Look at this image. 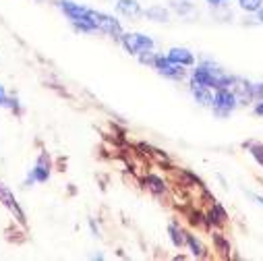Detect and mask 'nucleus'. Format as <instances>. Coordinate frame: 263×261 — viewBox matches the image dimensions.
I'll use <instances>...</instances> for the list:
<instances>
[{"instance_id": "nucleus-3", "label": "nucleus", "mask_w": 263, "mask_h": 261, "mask_svg": "<svg viewBox=\"0 0 263 261\" xmlns=\"http://www.w3.org/2000/svg\"><path fill=\"white\" fill-rule=\"evenodd\" d=\"M120 42H122V46L128 54L141 56V54L154 50V40L149 35H143V33H122Z\"/></svg>"}, {"instance_id": "nucleus-20", "label": "nucleus", "mask_w": 263, "mask_h": 261, "mask_svg": "<svg viewBox=\"0 0 263 261\" xmlns=\"http://www.w3.org/2000/svg\"><path fill=\"white\" fill-rule=\"evenodd\" d=\"M208 5H212V7H224V5H228L230 0H205Z\"/></svg>"}, {"instance_id": "nucleus-16", "label": "nucleus", "mask_w": 263, "mask_h": 261, "mask_svg": "<svg viewBox=\"0 0 263 261\" xmlns=\"http://www.w3.org/2000/svg\"><path fill=\"white\" fill-rule=\"evenodd\" d=\"M0 106H7V108H11V110H17V108H19L17 100L9 98V96H7V89H5L3 85H0Z\"/></svg>"}, {"instance_id": "nucleus-22", "label": "nucleus", "mask_w": 263, "mask_h": 261, "mask_svg": "<svg viewBox=\"0 0 263 261\" xmlns=\"http://www.w3.org/2000/svg\"><path fill=\"white\" fill-rule=\"evenodd\" d=\"M257 21H259V23H263V5H261V9L257 11Z\"/></svg>"}, {"instance_id": "nucleus-17", "label": "nucleus", "mask_w": 263, "mask_h": 261, "mask_svg": "<svg viewBox=\"0 0 263 261\" xmlns=\"http://www.w3.org/2000/svg\"><path fill=\"white\" fill-rule=\"evenodd\" d=\"M249 150H251V156L257 160V164L263 166V143H249Z\"/></svg>"}, {"instance_id": "nucleus-12", "label": "nucleus", "mask_w": 263, "mask_h": 261, "mask_svg": "<svg viewBox=\"0 0 263 261\" xmlns=\"http://www.w3.org/2000/svg\"><path fill=\"white\" fill-rule=\"evenodd\" d=\"M145 17L152 19V21H156V23H166L168 21V11L164 7H160V5H156V7H149L145 11Z\"/></svg>"}, {"instance_id": "nucleus-15", "label": "nucleus", "mask_w": 263, "mask_h": 261, "mask_svg": "<svg viewBox=\"0 0 263 261\" xmlns=\"http://www.w3.org/2000/svg\"><path fill=\"white\" fill-rule=\"evenodd\" d=\"M263 5V0H238V7L247 13H257Z\"/></svg>"}, {"instance_id": "nucleus-18", "label": "nucleus", "mask_w": 263, "mask_h": 261, "mask_svg": "<svg viewBox=\"0 0 263 261\" xmlns=\"http://www.w3.org/2000/svg\"><path fill=\"white\" fill-rule=\"evenodd\" d=\"M170 238H172V243H174V247H182L184 245V236H182V232L174 226V224H170Z\"/></svg>"}, {"instance_id": "nucleus-2", "label": "nucleus", "mask_w": 263, "mask_h": 261, "mask_svg": "<svg viewBox=\"0 0 263 261\" xmlns=\"http://www.w3.org/2000/svg\"><path fill=\"white\" fill-rule=\"evenodd\" d=\"M60 9L62 13L67 15L71 19V23L79 29V31H96V21H93V11L87 9V7H81L77 3H73V0H60Z\"/></svg>"}, {"instance_id": "nucleus-5", "label": "nucleus", "mask_w": 263, "mask_h": 261, "mask_svg": "<svg viewBox=\"0 0 263 261\" xmlns=\"http://www.w3.org/2000/svg\"><path fill=\"white\" fill-rule=\"evenodd\" d=\"M93 21H96V27H98L100 31H104V33H108V35L120 40V35H122V27H120L118 19H114V17H110V15H106V13L93 11Z\"/></svg>"}, {"instance_id": "nucleus-19", "label": "nucleus", "mask_w": 263, "mask_h": 261, "mask_svg": "<svg viewBox=\"0 0 263 261\" xmlns=\"http://www.w3.org/2000/svg\"><path fill=\"white\" fill-rule=\"evenodd\" d=\"M145 182L149 184V189H152L154 193H164V182H162V178H158V176H147Z\"/></svg>"}, {"instance_id": "nucleus-1", "label": "nucleus", "mask_w": 263, "mask_h": 261, "mask_svg": "<svg viewBox=\"0 0 263 261\" xmlns=\"http://www.w3.org/2000/svg\"><path fill=\"white\" fill-rule=\"evenodd\" d=\"M236 81V77H230L226 75L218 64L214 62H201L197 69H193V83L197 85H203V87H210V89H224V87H232Z\"/></svg>"}, {"instance_id": "nucleus-4", "label": "nucleus", "mask_w": 263, "mask_h": 261, "mask_svg": "<svg viewBox=\"0 0 263 261\" xmlns=\"http://www.w3.org/2000/svg\"><path fill=\"white\" fill-rule=\"evenodd\" d=\"M236 104H238V100H236L234 91H232V89H228V87H224V89H216L212 110H214V114H216V116L224 118V116H228V114L236 108Z\"/></svg>"}, {"instance_id": "nucleus-21", "label": "nucleus", "mask_w": 263, "mask_h": 261, "mask_svg": "<svg viewBox=\"0 0 263 261\" xmlns=\"http://www.w3.org/2000/svg\"><path fill=\"white\" fill-rule=\"evenodd\" d=\"M255 114H259V116H263V100H259V104L255 106Z\"/></svg>"}, {"instance_id": "nucleus-14", "label": "nucleus", "mask_w": 263, "mask_h": 261, "mask_svg": "<svg viewBox=\"0 0 263 261\" xmlns=\"http://www.w3.org/2000/svg\"><path fill=\"white\" fill-rule=\"evenodd\" d=\"M186 243H189V247H191V251H193V255H195V257H203V255H205L203 245H201L199 240H197L193 234H189V236H186Z\"/></svg>"}, {"instance_id": "nucleus-6", "label": "nucleus", "mask_w": 263, "mask_h": 261, "mask_svg": "<svg viewBox=\"0 0 263 261\" xmlns=\"http://www.w3.org/2000/svg\"><path fill=\"white\" fill-rule=\"evenodd\" d=\"M154 69L168 77V79H182L184 77V69H182V64H176L172 60H168V56H156V62H154Z\"/></svg>"}, {"instance_id": "nucleus-11", "label": "nucleus", "mask_w": 263, "mask_h": 261, "mask_svg": "<svg viewBox=\"0 0 263 261\" xmlns=\"http://www.w3.org/2000/svg\"><path fill=\"white\" fill-rule=\"evenodd\" d=\"M48 176H50V168L46 166V156H42L40 162H37V166L31 170L27 182H44V180H48Z\"/></svg>"}, {"instance_id": "nucleus-10", "label": "nucleus", "mask_w": 263, "mask_h": 261, "mask_svg": "<svg viewBox=\"0 0 263 261\" xmlns=\"http://www.w3.org/2000/svg\"><path fill=\"white\" fill-rule=\"evenodd\" d=\"M0 199H3L5 201V206L21 220V222H25V216H23V212H21V208L17 206V201L13 199V195H11V191L9 189H5V187H0Z\"/></svg>"}, {"instance_id": "nucleus-8", "label": "nucleus", "mask_w": 263, "mask_h": 261, "mask_svg": "<svg viewBox=\"0 0 263 261\" xmlns=\"http://www.w3.org/2000/svg\"><path fill=\"white\" fill-rule=\"evenodd\" d=\"M116 11L120 15H124V17H128V19L141 17V7H139L137 0H118V3H116Z\"/></svg>"}, {"instance_id": "nucleus-13", "label": "nucleus", "mask_w": 263, "mask_h": 261, "mask_svg": "<svg viewBox=\"0 0 263 261\" xmlns=\"http://www.w3.org/2000/svg\"><path fill=\"white\" fill-rule=\"evenodd\" d=\"M172 3V9L178 13V15H189L195 11V7L189 3V0H170Z\"/></svg>"}, {"instance_id": "nucleus-9", "label": "nucleus", "mask_w": 263, "mask_h": 261, "mask_svg": "<svg viewBox=\"0 0 263 261\" xmlns=\"http://www.w3.org/2000/svg\"><path fill=\"white\" fill-rule=\"evenodd\" d=\"M191 91H193V98L199 102L201 106H212L214 104V96L210 91V87H203V85H197V83H191Z\"/></svg>"}, {"instance_id": "nucleus-7", "label": "nucleus", "mask_w": 263, "mask_h": 261, "mask_svg": "<svg viewBox=\"0 0 263 261\" xmlns=\"http://www.w3.org/2000/svg\"><path fill=\"white\" fill-rule=\"evenodd\" d=\"M168 60H172L176 64H182V67H193V64H195V56L186 48H178V46L176 48H170Z\"/></svg>"}]
</instances>
